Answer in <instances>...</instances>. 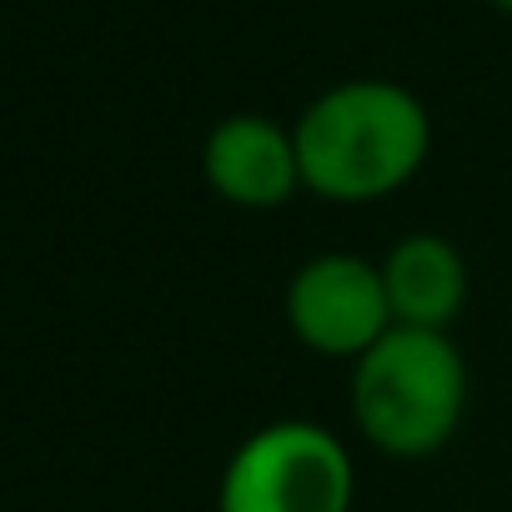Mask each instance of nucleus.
Returning <instances> with one entry per match:
<instances>
[{
  "mask_svg": "<svg viewBox=\"0 0 512 512\" xmlns=\"http://www.w3.org/2000/svg\"><path fill=\"white\" fill-rule=\"evenodd\" d=\"M487 6H497L502 16H512V0H487Z\"/></svg>",
  "mask_w": 512,
  "mask_h": 512,
  "instance_id": "0eeeda50",
  "label": "nucleus"
},
{
  "mask_svg": "<svg viewBox=\"0 0 512 512\" xmlns=\"http://www.w3.org/2000/svg\"><path fill=\"white\" fill-rule=\"evenodd\" d=\"M302 186L332 206H372L397 196L432 156L427 106L382 76L322 91L292 126Z\"/></svg>",
  "mask_w": 512,
  "mask_h": 512,
  "instance_id": "f257e3e1",
  "label": "nucleus"
},
{
  "mask_svg": "<svg viewBox=\"0 0 512 512\" xmlns=\"http://www.w3.org/2000/svg\"><path fill=\"white\" fill-rule=\"evenodd\" d=\"M467 357L452 332L392 327L377 347L352 362L347 407L357 437L397 462L442 452L467 417Z\"/></svg>",
  "mask_w": 512,
  "mask_h": 512,
  "instance_id": "f03ea898",
  "label": "nucleus"
},
{
  "mask_svg": "<svg viewBox=\"0 0 512 512\" xmlns=\"http://www.w3.org/2000/svg\"><path fill=\"white\" fill-rule=\"evenodd\" d=\"M352 502L357 462L347 442L302 417L246 432L216 482V512H352Z\"/></svg>",
  "mask_w": 512,
  "mask_h": 512,
  "instance_id": "7ed1b4c3",
  "label": "nucleus"
},
{
  "mask_svg": "<svg viewBox=\"0 0 512 512\" xmlns=\"http://www.w3.org/2000/svg\"><path fill=\"white\" fill-rule=\"evenodd\" d=\"M382 287L392 307V327L412 332H452L472 297V272L457 241L437 231H407L382 256Z\"/></svg>",
  "mask_w": 512,
  "mask_h": 512,
  "instance_id": "423d86ee",
  "label": "nucleus"
},
{
  "mask_svg": "<svg viewBox=\"0 0 512 512\" xmlns=\"http://www.w3.org/2000/svg\"><path fill=\"white\" fill-rule=\"evenodd\" d=\"M201 176L236 211H282L297 191H307L292 126H277L262 111L221 116L206 131Z\"/></svg>",
  "mask_w": 512,
  "mask_h": 512,
  "instance_id": "39448f33",
  "label": "nucleus"
},
{
  "mask_svg": "<svg viewBox=\"0 0 512 512\" xmlns=\"http://www.w3.org/2000/svg\"><path fill=\"white\" fill-rule=\"evenodd\" d=\"M282 317L307 352L357 362L392 332L382 267L352 251H317L292 272L282 292Z\"/></svg>",
  "mask_w": 512,
  "mask_h": 512,
  "instance_id": "20e7f679",
  "label": "nucleus"
}]
</instances>
